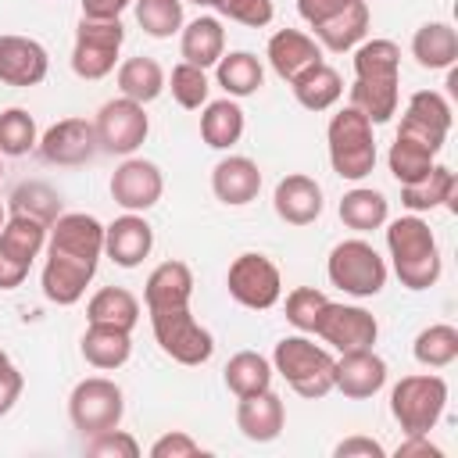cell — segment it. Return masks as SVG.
<instances>
[{
  "mask_svg": "<svg viewBox=\"0 0 458 458\" xmlns=\"http://www.w3.org/2000/svg\"><path fill=\"white\" fill-rule=\"evenodd\" d=\"M36 143H39L36 118L25 107L0 111V154L4 157H21V154L36 150Z\"/></svg>",
  "mask_w": 458,
  "mask_h": 458,
  "instance_id": "cell-41",
  "label": "cell"
},
{
  "mask_svg": "<svg viewBox=\"0 0 458 458\" xmlns=\"http://www.w3.org/2000/svg\"><path fill=\"white\" fill-rule=\"evenodd\" d=\"M451 104L444 100V93L437 89H419L408 97V107L401 114V129L397 136H408V140H419L426 143L429 150L440 154V147L447 143V132H451Z\"/></svg>",
  "mask_w": 458,
  "mask_h": 458,
  "instance_id": "cell-14",
  "label": "cell"
},
{
  "mask_svg": "<svg viewBox=\"0 0 458 458\" xmlns=\"http://www.w3.org/2000/svg\"><path fill=\"white\" fill-rule=\"evenodd\" d=\"M150 329L157 347L179 365H204L215 354V336L193 318L190 304L150 311Z\"/></svg>",
  "mask_w": 458,
  "mask_h": 458,
  "instance_id": "cell-8",
  "label": "cell"
},
{
  "mask_svg": "<svg viewBox=\"0 0 458 458\" xmlns=\"http://www.w3.org/2000/svg\"><path fill=\"white\" fill-rule=\"evenodd\" d=\"M193 297V272L186 261H161L147 283H143V304L147 311H157V308H179V304H190Z\"/></svg>",
  "mask_w": 458,
  "mask_h": 458,
  "instance_id": "cell-25",
  "label": "cell"
},
{
  "mask_svg": "<svg viewBox=\"0 0 458 458\" xmlns=\"http://www.w3.org/2000/svg\"><path fill=\"white\" fill-rule=\"evenodd\" d=\"M447 408V383L433 372L401 376L390 390V415L404 433H429Z\"/></svg>",
  "mask_w": 458,
  "mask_h": 458,
  "instance_id": "cell-6",
  "label": "cell"
},
{
  "mask_svg": "<svg viewBox=\"0 0 458 458\" xmlns=\"http://www.w3.org/2000/svg\"><path fill=\"white\" fill-rule=\"evenodd\" d=\"M179 54H182V61H190V64H197L204 72L211 64H218V57L225 54V29H222V21L211 18V14H200L190 25H182L179 29Z\"/></svg>",
  "mask_w": 458,
  "mask_h": 458,
  "instance_id": "cell-28",
  "label": "cell"
},
{
  "mask_svg": "<svg viewBox=\"0 0 458 458\" xmlns=\"http://www.w3.org/2000/svg\"><path fill=\"white\" fill-rule=\"evenodd\" d=\"M369 21H372L369 4H365V0H354V4H347L340 14H333V18H326V21L311 25V29H315V39H318L322 50L344 54V50H354V47L369 36Z\"/></svg>",
  "mask_w": 458,
  "mask_h": 458,
  "instance_id": "cell-26",
  "label": "cell"
},
{
  "mask_svg": "<svg viewBox=\"0 0 458 458\" xmlns=\"http://www.w3.org/2000/svg\"><path fill=\"white\" fill-rule=\"evenodd\" d=\"M82 358L100 369V372H111V369H122L132 354V333L129 329H118V326H100V322H89L86 333H82V344H79Z\"/></svg>",
  "mask_w": 458,
  "mask_h": 458,
  "instance_id": "cell-27",
  "label": "cell"
},
{
  "mask_svg": "<svg viewBox=\"0 0 458 458\" xmlns=\"http://www.w3.org/2000/svg\"><path fill=\"white\" fill-rule=\"evenodd\" d=\"M104 258V225L86 211L57 215L47 229V265H43V297L50 304H75L82 301L97 265Z\"/></svg>",
  "mask_w": 458,
  "mask_h": 458,
  "instance_id": "cell-1",
  "label": "cell"
},
{
  "mask_svg": "<svg viewBox=\"0 0 458 458\" xmlns=\"http://www.w3.org/2000/svg\"><path fill=\"white\" fill-rule=\"evenodd\" d=\"M258 190H261V168L243 154H229L211 168V193L229 208L250 204Z\"/></svg>",
  "mask_w": 458,
  "mask_h": 458,
  "instance_id": "cell-24",
  "label": "cell"
},
{
  "mask_svg": "<svg viewBox=\"0 0 458 458\" xmlns=\"http://www.w3.org/2000/svg\"><path fill=\"white\" fill-rule=\"evenodd\" d=\"M136 4V21L147 36L168 39L182 29V0H132Z\"/></svg>",
  "mask_w": 458,
  "mask_h": 458,
  "instance_id": "cell-43",
  "label": "cell"
},
{
  "mask_svg": "<svg viewBox=\"0 0 458 458\" xmlns=\"http://www.w3.org/2000/svg\"><path fill=\"white\" fill-rule=\"evenodd\" d=\"M225 386L236 394V397H247V394H258V390H268L272 386V361L258 351H236L229 361H225Z\"/></svg>",
  "mask_w": 458,
  "mask_h": 458,
  "instance_id": "cell-37",
  "label": "cell"
},
{
  "mask_svg": "<svg viewBox=\"0 0 458 458\" xmlns=\"http://www.w3.org/2000/svg\"><path fill=\"white\" fill-rule=\"evenodd\" d=\"M386 165H390V175L408 186V182H419L429 175V168L437 165V150H429L426 143L419 140H408V136H397L390 143V154H386Z\"/></svg>",
  "mask_w": 458,
  "mask_h": 458,
  "instance_id": "cell-38",
  "label": "cell"
},
{
  "mask_svg": "<svg viewBox=\"0 0 458 458\" xmlns=\"http://www.w3.org/2000/svg\"><path fill=\"white\" fill-rule=\"evenodd\" d=\"M43 161L50 165H64V168H75V165H86L100 147H97V132H93V122L86 118H61L54 122L43 140L36 143Z\"/></svg>",
  "mask_w": 458,
  "mask_h": 458,
  "instance_id": "cell-18",
  "label": "cell"
},
{
  "mask_svg": "<svg viewBox=\"0 0 458 458\" xmlns=\"http://www.w3.org/2000/svg\"><path fill=\"white\" fill-rule=\"evenodd\" d=\"M86 454H93V458H140V440L114 426V429H104V433L89 437Z\"/></svg>",
  "mask_w": 458,
  "mask_h": 458,
  "instance_id": "cell-45",
  "label": "cell"
},
{
  "mask_svg": "<svg viewBox=\"0 0 458 458\" xmlns=\"http://www.w3.org/2000/svg\"><path fill=\"white\" fill-rule=\"evenodd\" d=\"M4 222H7V208L0 204V229H4Z\"/></svg>",
  "mask_w": 458,
  "mask_h": 458,
  "instance_id": "cell-54",
  "label": "cell"
},
{
  "mask_svg": "<svg viewBox=\"0 0 458 458\" xmlns=\"http://www.w3.org/2000/svg\"><path fill=\"white\" fill-rule=\"evenodd\" d=\"M411 354L419 365L426 369H447L454 358H458V329L451 322H433L426 326L415 344H411Z\"/></svg>",
  "mask_w": 458,
  "mask_h": 458,
  "instance_id": "cell-39",
  "label": "cell"
},
{
  "mask_svg": "<svg viewBox=\"0 0 458 458\" xmlns=\"http://www.w3.org/2000/svg\"><path fill=\"white\" fill-rule=\"evenodd\" d=\"M154 250V229L140 211L118 215L111 225H104V254L118 268H136Z\"/></svg>",
  "mask_w": 458,
  "mask_h": 458,
  "instance_id": "cell-20",
  "label": "cell"
},
{
  "mask_svg": "<svg viewBox=\"0 0 458 458\" xmlns=\"http://www.w3.org/2000/svg\"><path fill=\"white\" fill-rule=\"evenodd\" d=\"M21 386H25L21 372H18V369H14V361H11V358L0 351V415H7V411L18 404Z\"/></svg>",
  "mask_w": 458,
  "mask_h": 458,
  "instance_id": "cell-48",
  "label": "cell"
},
{
  "mask_svg": "<svg viewBox=\"0 0 458 458\" xmlns=\"http://www.w3.org/2000/svg\"><path fill=\"white\" fill-rule=\"evenodd\" d=\"M315 336L326 340L329 347H336L340 354L344 351H358V347H372L376 336H379V322L372 311L358 308V304H336L329 301L318 326H315Z\"/></svg>",
  "mask_w": 458,
  "mask_h": 458,
  "instance_id": "cell-15",
  "label": "cell"
},
{
  "mask_svg": "<svg viewBox=\"0 0 458 458\" xmlns=\"http://www.w3.org/2000/svg\"><path fill=\"white\" fill-rule=\"evenodd\" d=\"M114 79H118L122 97H129V100H136V104H150V100H157L161 89H165V68H161L154 57H143V54L122 61Z\"/></svg>",
  "mask_w": 458,
  "mask_h": 458,
  "instance_id": "cell-35",
  "label": "cell"
},
{
  "mask_svg": "<svg viewBox=\"0 0 458 458\" xmlns=\"http://www.w3.org/2000/svg\"><path fill=\"white\" fill-rule=\"evenodd\" d=\"M329 297L315 286H297L286 293V322L297 329V333H315L322 311H326Z\"/></svg>",
  "mask_w": 458,
  "mask_h": 458,
  "instance_id": "cell-44",
  "label": "cell"
},
{
  "mask_svg": "<svg viewBox=\"0 0 458 458\" xmlns=\"http://www.w3.org/2000/svg\"><path fill=\"white\" fill-rule=\"evenodd\" d=\"M165 193V175L147 157H125L111 175V197L125 211H150Z\"/></svg>",
  "mask_w": 458,
  "mask_h": 458,
  "instance_id": "cell-16",
  "label": "cell"
},
{
  "mask_svg": "<svg viewBox=\"0 0 458 458\" xmlns=\"http://www.w3.org/2000/svg\"><path fill=\"white\" fill-rule=\"evenodd\" d=\"M215 7H218L229 21H240V25H247V29H265V25L272 21V14H276L272 0H218Z\"/></svg>",
  "mask_w": 458,
  "mask_h": 458,
  "instance_id": "cell-46",
  "label": "cell"
},
{
  "mask_svg": "<svg viewBox=\"0 0 458 458\" xmlns=\"http://www.w3.org/2000/svg\"><path fill=\"white\" fill-rule=\"evenodd\" d=\"M243 136V107L233 97L208 100L200 111V140L215 150H229Z\"/></svg>",
  "mask_w": 458,
  "mask_h": 458,
  "instance_id": "cell-31",
  "label": "cell"
},
{
  "mask_svg": "<svg viewBox=\"0 0 458 458\" xmlns=\"http://www.w3.org/2000/svg\"><path fill=\"white\" fill-rule=\"evenodd\" d=\"M347 4H354V0H297V11H301V18L308 25H318V21L333 18V14H340Z\"/></svg>",
  "mask_w": 458,
  "mask_h": 458,
  "instance_id": "cell-51",
  "label": "cell"
},
{
  "mask_svg": "<svg viewBox=\"0 0 458 458\" xmlns=\"http://www.w3.org/2000/svg\"><path fill=\"white\" fill-rule=\"evenodd\" d=\"M11 215H25V218H36L43 225H50L57 215H61V197L54 186L47 182H21L14 193H11Z\"/></svg>",
  "mask_w": 458,
  "mask_h": 458,
  "instance_id": "cell-40",
  "label": "cell"
},
{
  "mask_svg": "<svg viewBox=\"0 0 458 458\" xmlns=\"http://www.w3.org/2000/svg\"><path fill=\"white\" fill-rule=\"evenodd\" d=\"M47 229L50 225H43L36 218L7 215V222L0 229V290H14L25 283L32 261L47 247Z\"/></svg>",
  "mask_w": 458,
  "mask_h": 458,
  "instance_id": "cell-13",
  "label": "cell"
},
{
  "mask_svg": "<svg viewBox=\"0 0 458 458\" xmlns=\"http://www.w3.org/2000/svg\"><path fill=\"white\" fill-rule=\"evenodd\" d=\"M454 193H458V179L447 165H433L426 179L401 186V204L419 215V211H433V208H454Z\"/></svg>",
  "mask_w": 458,
  "mask_h": 458,
  "instance_id": "cell-30",
  "label": "cell"
},
{
  "mask_svg": "<svg viewBox=\"0 0 458 458\" xmlns=\"http://www.w3.org/2000/svg\"><path fill=\"white\" fill-rule=\"evenodd\" d=\"M386 218H390V200L379 190L354 186L340 197V222L354 233H372V229L386 225Z\"/></svg>",
  "mask_w": 458,
  "mask_h": 458,
  "instance_id": "cell-33",
  "label": "cell"
},
{
  "mask_svg": "<svg viewBox=\"0 0 458 458\" xmlns=\"http://www.w3.org/2000/svg\"><path fill=\"white\" fill-rule=\"evenodd\" d=\"M333 365L336 358L322 344L308 340V333L283 336L272 351V369L290 383L297 397H308V401H318L333 390Z\"/></svg>",
  "mask_w": 458,
  "mask_h": 458,
  "instance_id": "cell-4",
  "label": "cell"
},
{
  "mask_svg": "<svg viewBox=\"0 0 458 458\" xmlns=\"http://www.w3.org/2000/svg\"><path fill=\"white\" fill-rule=\"evenodd\" d=\"M326 272H329V283L351 297H376L383 286H386V261L379 258V250L361 240V236H351V240H340L333 250H329V261H326Z\"/></svg>",
  "mask_w": 458,
  "mask_h": 458,
  "instance_id": "cell-7",
  "label": "cell"
},
{
  "mask_svg": "<svg viewBox=\"0 0 458 458\" xmlns=\"http://www.w3.org/2000/svg\"><path fill=\"white\" fill-rule=\"evenodd\" d=\"M190 4H197V7H215L218 0H190Z\"/></svg>",
  "mask_w": 458,
  "mask_h": 458,
  "instance_id": "cell-53",
  "label": "cell"
},
{
  "mask_svg": "<svg viewBox=\"0 0 458 458\" xmlns=\"http://www.w3.org/2000/svg\"><path fill=\"white\" fill-rule=\"evenodd\" d=\"M165 86L172 89L175 104L186 107V111H200L208 104V93H211V82H208V72L190 64V61H179L172 68V75L165 79Z\"/></svg>",
  "mask_w": 458,
  "mask_h": 458,
  "instance_id": "cell-42",
  "label": "cell"
},
{
  "mask_svg": "<svg viewBox=\"0 0 458 458\" xmlns=\"http://www.w3.org/2000/svg\"><path fill=\"white\" fill-rule=\"evenodd\" d=\"M122 43H125L122 18H82L79 29H75L72 72L86 82H97V79L111 75Z\"/></svg>",
  "mask_w": 458,
  "mask_h": 458,
  "instance_id": "cell-10",
  "label": "cell"
},
{
  "mask_svg": "<svg viewBox=\"0 0 458 458\" xmlns=\"http://www.w3.org/2000/svg\"><path fill=\"white\" fill-rule=\"evenodd\" d=\"M333 454H336V458H383L386 451H383V444L372 440V437H347V440H340V444L333 447Z\"/></svg>",
  "mask_w": 458,
  "mask_h": 458,
  "instance_id": "cell-49",
  "label": "cell"
},
{
  "mask_svg": "<svg viewBox=\"0 0 458 458\" xmlns=\"http://www.w3.org/2000/svg\"><path fill=\"white\" fill-rule=\"evenodd\" d=\"M50 72V54L32 36H0V82L4 86H39Z\"/></svg>",
  "mask_w": 458,
  "mask_h": 458,
  "instance_id": "cell-19",
  "label": "cell"
},
{
  "mask_svg": "<svg viewBox=\"0 0 458 458\" xmlns=\"http://www.w3.org/2000/svg\"><path fill=\"white\" fill-rule=\"evenodd\" d=\"M293 97H297V104L301 107H308V111H329L340 97H344V79H340V72L333 68V64H315V68H308L304 75H297L293 82Z\"/></svg>",
  "mask_w": 458,
  "mask_h": 458,
  "instance_id": "cell-34",
  "label": "cell"
},
{
  "mask_svg": "<svg viewBox=\"0 0 458 458\" xmlns=\"http://www.w3.org/2000/svg\"><path fill=\"white\" fill-rule=\"evenodd\" d=\"M215 79H218V86L225 89V97L240 100V97H250V93L261 89L265 68H261V61H258L250 50H229V54L218 57Z\"/></svg>",
  "mask_w": 458,
  "mask_h": 458,
  "instance_id": "cell-32",
  "label": "cell"
},
{
  "mask_svg": "<svg viewBox=\"0 0 458 458\" xmlns=\"http://www.w3.org/2000/svg\"><path fill=\"white\" fill-rule=\"evenodd\" d=\"M225 286H229V297L250 311H268L283 297V276H279L276 261L258 250L233 258V265L225 272Z\"/></svg>",
  "mask_w": 458,
  "mask_h": 458,
  "instance_id": "cell-12",
  "label": "cell"
},
{
  "mask_svg": "<svg viewBox=\"0 0 458 458\" xmlns=\"http://www.w3.org/2000/svg\"><path fill=\"white\" fill-rule=\"evenodd\" d=\"M386 386V361L372 347L344 351L333 365V390L351 401H369Z\"/></svg>",
  "mask_w": 458,
  "mask_h": 458,
  "instance_id": "cell-17",
  "label": "cell"
},
{
  "mask_svg": "<svg viewBox=\"0 0 458 458\" xmlns=\"http://www.w3.org/2000/svg\"><path fill=\"white\" fill-rule=\"evenodd\" d=\"M283 422H286V408H283V397L272 394V386L247 394L236 404V429L250 444H272L283 433Z\"/></svg>",
  "mask_w": 458,
  "mask_h": 458,
  "instance_id": "cell-23",
  "label": "cell"
},
{
  "mask_svg": "<svg viewBox=\"0 0 458 458\" xmlns=\"http://www.w3.org/2000/svg\"><path fill=\"white\" fill-rule=\"evenodd\" d=\"M326 143H329V165L340 179L358 182L376 168V140H372V122L358 111V107H340L329 118L326 129Z\"/></svg>",
  "mask_w": 458,
  "mask_h": 458,
  "instance_id": "cell-5",
  "label": "cell"
},
{
  "mask_svg": "<svg viewBox=\"0 0 458 458\" xmlns=\"http://www.w3.org/2000/svg\"><path fill=\"white\" fill-rule=\"evenodd\" d=\"M125 415V394L107 376H86L68 394V419L82 437L114 429Z\"/></svg>",
  "mask_w": 458,
  "mask_h": 458,
  "instance_id": "cell-9",
  "label": "cell"
},
{
  "mask_svg": "<svg viewBox=\"0 0 458 458\" xmlns=\"http://www.w3.org/2000/svg\"><path fill=\"white\" fill-rule=\"evenodd\" d=\"M93 132H97V147L104 154L132 157L150 132V118H147L143 104H136L129 97H114V100L100 104V111L93 118Z\"/></svg>",
  "mask_w": 458,
  "mask_h": 458,
  "instance_id": "cell-11",
  "label": "cell"
},
{
  "mask_svg": "<svg viewBox=\"0 0 458 458\" xmlns=\"http://www.w3.org/2000/svg\"><path fill=\"white\" fill-rule=\"evenodd\" d=\"M132 0H82V18H122Z\"/></svg>",
  "mask_w": 458,
  "mask_h": 458,
  "instance_id": "cell-52",
  "label": "cell"
},
{
  "mask_svg": "<svg viewBox=\"0 0 458 458\" xmlns=\"http://www.w3.org/2000/svg\"><path fill=\"white\" fill-rule=\"evenodd\" d=\"M197 454H208V451L182 429H172L150 444V458H197Z\"/></svg>",
  "mask_w": 458,
  "mask_h": 458,
  "instance_id": "cell-47",
  "label": "cell"
},
{
  "mask_svg": "<svg viewBox=\"0 0 458 458\" xmlns=\"http://www.w3.org/2000/svg\"><path fill=\"white\" fill-rule=\"evenodd\" d=\"M265 57H268V64L279 79L293 82L308 68L322 64V47H318L315 36H308L301 29H279V32H272V39L265 47Z\"/></svg>",
  "mask_w": 458,
  "mask_h": 458,
  "instance_id": "cell-21",
  "label": "cell"
},
{
  "mask_svg": "<svg viewBox=\"0 0 458 458\" xmlns=\"http://www.w3.org/2000/svg\"><path fill=\"white\" fill-rule=\"evenodd\" d=\"M86 322H100V326H118L129 329L140 322V301L125 290V286H104L89 297L86 304Z\"/></svg>",
  "mask_w": 458,
  "mask_h": 458,
  "instance_id": "cell-36",
  "label": "cell"
},
{
  "mask_svg": "<svg viewBox=\"0 0 458 458\" xmlns=\"http://www.w3.org/2000/svg\"><path fill=\"white\" fill-rule=\"evenodd\" d=\"M272 208L286 225H311L322 215V186L304 172H290L276 182Z\"/></svg>",
  "mask_w": 458,
  "mask_h": 458,
  "instance_id": "cell-22",
  "label": "cell"
},
{
  "mask_svg": "<svg viewBox=\"0 0 458 458\" xmlns=\"http://www.w3.org/2000/svg\"><path fill=\"white\" fill-rule=\"evenodd\" d=\"M0 157H4V154H0ZM0 175H4V161H0Z\"/></svg>",
  "mask_w": 458,
  "mask_h": 458,
  "instance_id": "cell-55",
  "label": "cell"
},
{
  "mask_svg": "<svg viewBox=\"0 0 458 458\" xmlns=\"http://www.w3.org/2000/svg\"><path fill=\"white\" fill-rule=\"evenodd\" d=\"M397 82H401V47L394 39H361L354 47L351 107H358L372 125L390 122L401 100Z\"/></svg>",
  "mask_w": 458,
  "mask_h": 458,
  "instance_id": "cell-2",
  "label": "cell"
},
{
  "mask_svg": "<svg viewBox=\"0 0 458 458\" xmlns=\"http://www.w3.org/2000/svg\"><path fill=\"white\" fill-rule=\"evenodd\" d=\"M397 458H444L437 444H429V433H404V440L394 451Z\"/></svg>",
  "mask_w": 458,
  "mask_h": 458,
  "instance_id": "cell-50",
  "label": "cell"
},
{
  "mask_svg": "<svg viewBox=\"0 0 458 458\" xmlns=\"http://www.w3.org/2000/svg\"><path fill=\"white\" fill-rule=\"evenodd\" d=\"M411 57L426 72H444L458 61V32L447 21H426L411 36Z\"/></svg>",
  "mask_w": 458,
  "mask_h": 458,
  "instance_id": "cell-29",
  "label": "cell"
},
{
  "mask_svg": "<svg viewBox=\"0 0 458 458\" xmlns=\"http://www.w3.org/2000/svg\"><path fill=\"white\" fill-rule=\"evenodd\" d=\"M386 250H390V265L401 279V286L408 290H429L440 279V247L437 236L429 229L426 218L419 215H401L386 225Z\"/></svg>",
  "mask_w": 458,
  "mask_h": 458,
  "instance_id": "cell-3",
  "label": "cell"
}]
</instances>
